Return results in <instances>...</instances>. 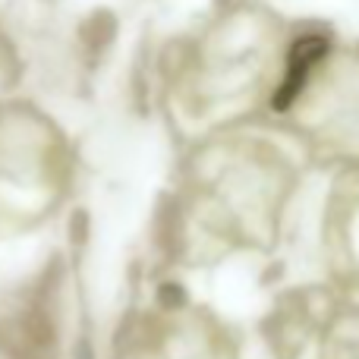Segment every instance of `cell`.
<instances>
[{"mask_svg":"<svg viewBox=\"0 0 359 359\" xmlns=\"http://www.w3.org/2000/svg\"><path fill=\"white\" fill-rule=\"evenodd\" d=\"M325 50H328V41H325L322 35H306L290 48V57H287V76L278 88V98H274V107H278V111H284L287 104L297 101L299 88H303L306 79H309V69L322 60Z\"/></svg>","mask_w":359,"mask_h":359,"instance_id":"1","label":"cell"}]
</instances>
